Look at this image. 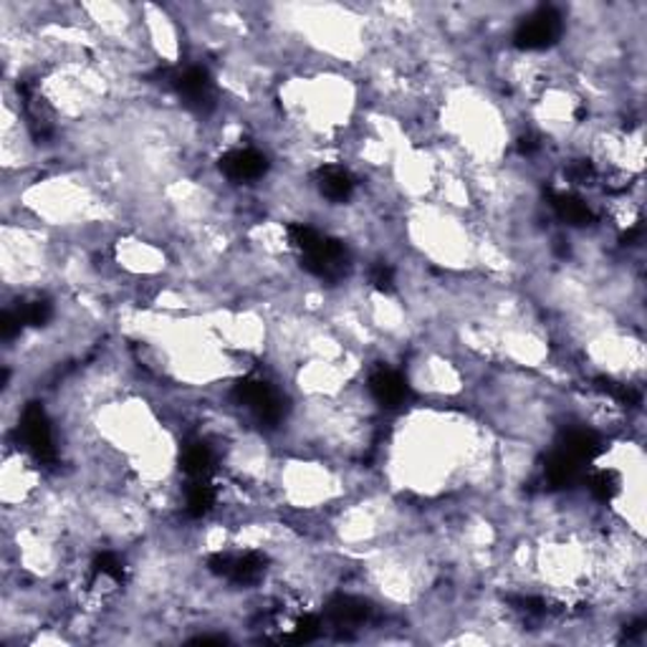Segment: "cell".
<instances>
[{"label": "cell", "mask_w": 647, "mask_h": 647, "mask_svg": "<svg viewBox=\"0 0 647 647\" xmlns=\"http://www.w3.org/2000/svg\"><path fill=\"white\" fill-rule=\"evenodd\" d=\"M218 167L228 183L253 185V183H263V177H266L271 169V162L261 150L245 144V147L226 150L223 157H220L218 162Z\"/></svg>", "instance_id": "2"}, {"label": "cell", "mask_w": 647, "mask_h": 647, "mask_svg": "<svg viewBox=\"0 0 647 647\" xmlns=\"http://www.w3.org/2000/svg\"><path fill=\"white\" fill-rule=\"evenodd\" d=\"M561 36V15L557 8L544 6L539 11L531 13L529 19L518 23L514 33V44L522 51H544L557 44Z\"/></svg>", "instance_id": "1"}, {"label": "cell", "mask_w": 647, "mask_h": 647, "mask_svg": "<svg viewBox=\"0 0 647 647\" xmlns=\"http://www.w3.org/2000/svg\"><path fill=\"white\" fill-rule=\"evenodd\" d=\"M368 395L374 405L385 407V410H395V407H403L407 403L410 385H407V380L397 370L380 364L368 377Z\"/></svg>", "instance_id": "3"}, {"label": "cell", "mask_w": 647, "mask_h": 647, "mask_svg": "<svg viewBox=\"0 0 647 647\" xmlns=\"http://www.w3.org/2000/svg\"><path fill=\"white\" fill-rule=\"evenodd\" d=\"M314 185H317L321 198L329 200L331 206H344V202L352 200L360 183L342 165H324L314 173Z\"/></svg>", "instance_id": "4"}]
</instances>
